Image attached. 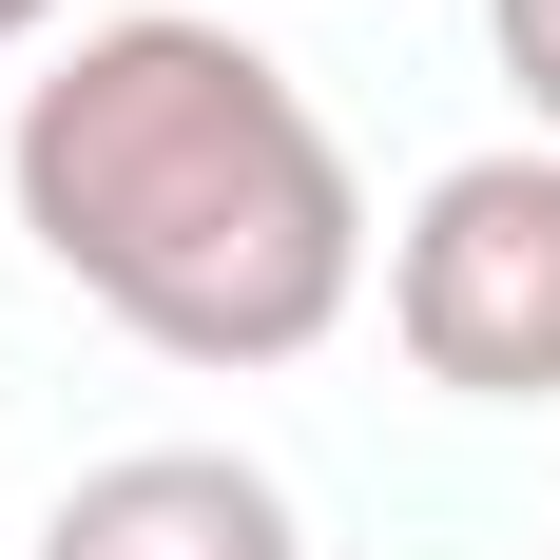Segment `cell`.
<instances>
[{
  "instance_id": "obj_1",
  "label": "cell",
  "mask_w": 560,
  "mask_h": 560,
  "mask_svg": "<svg viewBox=\"0 0 560 560\" xmlns=\"http://www.w3.org/2000/svg\"><path fill=\"white\" fill-rule=\"evenodd\" d=\"M0 213L97 329L155 368H310L368 310V174L329 97L213 0H116L20 78L0 116Z\"/></svg>"
},
{
  "instance_id": "obj_2",
  "label": "cell",
  "mask_w": 560,
  "mask_h": 560,
  "mask_svg": "<svg viewBox=\"0 0 560 560\" xmlns=\"http://www.w3.org/2000/svg\"><path fill=\"white\" fill-rule=\"evenodd\" d=\"M387 348L445 406H560V136H483L406 194Z\"/></svg>"
},
{
  "instance_id": "obj_3",
  "label": "cell",
  "mask_w": 560,
  "mask_h": 560,
  "mask_svg": "<svg viewBox=\"0 0 560 560\" xmlns=\"http://www.w3.org/2000/svg\"><path fill=\"white\" fill-rule=\"evenodd\" d=\"M39 560H310V503L252 445H116L39 503Z\"/></svg>"
},
{
  "instance_id": "obj_4",
  "label": "cell",
  "mask_w": 560,
  "mask_h": 560,
  "mask_svg": "<svg viewBox=\"0 0 560 560\" xmlns=\"http://www.w3.org/2000/svg\"><path fill=\"white\" fill-rule=\"evenodd\" d=\"M483 58H503L522 136H560V0H483Z\"/></svg>"
},
{
  "instance_id": "obj_5",
  "label": "cell",
  "mask_w": 560,
  "mask_h": 560,
  "mask_svg": "<svg viewBox=\"0 0 560 560\" xmlns=\"http://www.w3.org/2000/svg\"><path fill=\"white\" fill-rule=\"evenodd\" d=\"M78 39V0H0V58H58Z\"/></svg>"
}]
</instances>
